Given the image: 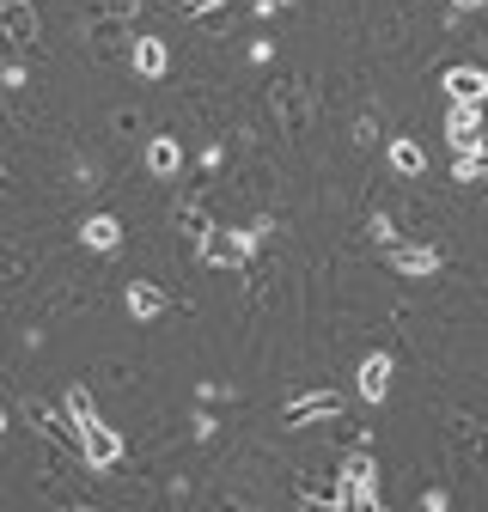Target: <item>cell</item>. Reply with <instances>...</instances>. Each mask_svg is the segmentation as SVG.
<instances>
[{
    "label": "cell",
    "mask_w": 488,
    "mask_h": 512,
    "mask_svg": "<svg viewBox=\"0 0 488 512\" xmlns=\"http://www.w3.org/2000/svg\"><path fill=\"white\" fill-rule=\"evenodd\" d=\"M68 415H74V433H80V458L92 470H110L122 458V439L104 427V415L92 409V391H68Z\"/></svg>",
    "instance_id": "obj_1"
},
{
    "label": "cell",
    "mask_w": 488,
    "mask_h": 512,
    "mask_svg": "<svg viewBox=\"0 0 488 512\" xmlns=\"http://www.w3.org/2000/svg\"><path fill=\"white\" fill-rule=\"evenodd\" d=\"M342 506H379V464L366 445L342 458Z\"/></svg>",
    "instance_id": "obj_2"
},
{
    "label": "cell",
    "mask_w": 488,
    "mask_h": 512,
    "mask_svg": "<svg viewBox=\"0 0 488 512\" xmlns=\"http://www.w3.org/2000/svg\"><path fill=\"white\" fill-rule=\"evenodd\" d=\"M251 256H257V238H251V232L214 226V232L202 238V263H208V269H244Z\"/></svg>",
    "instance_id": "obj_3"
},
{
    "label": "cell",
    "mask_w": 488,
    "mask_h": 512,
    "mask_svg": "<svg viewBox=\"0 0 488 512\" xmlns=\"http://www.w3.org/2000/svg\"><path fill=\"white\" fill-rule=\"evenodd\" d=\"M440 92L452 104H488V68H470V61H458V68L440 74Z\"/></svg>",
    "instance_id": "obj_4"
},
{
    "label": "cell",
    "mask_w": 488,
    "mask_h": 512,
    "mask_svg": "<svg viewBox=\"0 0 488 512\" xmlns=\"http://www.w3.org/2000/svg\"><path fill=\"white\" fill-rule=\"evenodd\" d=\"M446 141H452L458 153H470V147L488 141V116H482V104H452V116H446Z\"/></svg>",
    "instance_id": "obj_5"
},
{
    "label": "cell",
    "mask_w": 488,
    "mask_h": 512,
    "mask_svg": "<svg viewBox=\"0 0 488 512\" xmlns=\"http://www.w3.org/2000/svg\"><path fill=\"white\" fill-rule=\"evenodd\" d=\"M0 37H7L13 49L37 43V7H31V0H0Z\"/></svg>",
    "instance_id": "obj_6"
},
{
    "label": "cell",
    "mask_w": 488,
    "mask_h": 512,
    "mask_svg": "<svg viewBox=\"0 0 488 512\" xmlns=\"http://www.w3.org/2000/svg\"><path fill=\"white\" fill-rule=\"evenodd\" d=\"M354 391H360L366 403H385V397H391V354H366L360 372H354Z\"/></svg>",
    "instance_id": "obj_7"
},
{
    "label": "cell",
    "mask_w": 488,
    "mask_h": 512,
    "mask_svg": "<svg viewBox=\"0 0 488 512\" xmlns=\"http://www.w3.org/2000/svg\"><path fill=\"white\" fill-rule=\"evenodd\" d=\"M391 269L421 281V275H440V250L434 244H391Z\"/></svg>",
    "instance_id": "obj_8"
},
{
    "label": "cell",
    "mask_w": 488,
    "mask_h": 512,
    "mask_svg": "<svg viewBox=\"0 0 488 512\" xmlns=\"http://www.w3.org/2000/svg\"><path fill=\"white\" fill-rule=\"evenodd\" d=\"M147 171H153V177H177V171H183V147H177L171 135H153V141H147Z\"/></svg>",
    "instance_id": "obj_9"
},
{
    "label": "cell",
    "mask_w": 488,
    "mask_h": 512,
    "mask_svg": "<svg viewBox=\"0 0 488 512\" xmlns=\"http://www.w3.org/2000/svg\"><path fill=\"white\" fill-rule=\"evenodd\" d=\"M80 238H86L98 256H110V250L122 244V220H116V214H92V220L80 226Z\"/></svg>",
    "instance_id": "obj_10"
},
{
    "label": "cell",
    "mask_w": 488,
    "mask_h": 512,
    "mask_svg": "<svg viewBox=\"0 0 488 512\" xmlns=\"http://www.w3.org/2000/svg\"><path fill=\"white\" fill-rule=\"evenodd\" d=\"M342 409V397H299L287 403V427H312V421H330Z\"/></svg>",
    "instance_id": "obj_11"
},
{
    "label": "cell",
    "mask_w": 488,
    "mask_h": 512,
    "mask_svg": "<svg viewBox=\"0 0 488 512\" xmlns=\"http://www.w3.org/2000/svg\"><path fill=\"white\" fill-rule=\"evenodd\" d=\"M129 68H135L141 80H159V74H165V43H159V37H141V43L129 49Z\"/></svg>",
    "instance_id": "obj_12"
},
{
    "label": "cell",
    "mask_w": 488,
    "mask_h": 512,
    "mask_svg": "<svg viewBox=\"0 0 488 512\" xmlns=\"http://www.w3.org/2000/svg\"><path fill=\"white\" fill-rule=\"evenodd\" d=\"M159 311H165V293L153 281H129V317H141V324H147V317H159Z\"/></svg>",
    "instance_id": "obj_13"
},
{
    "label": "cell",
    "mask_w": 488,
    "mask_h": 512,
    "mask_svg": "<svg viewBox=\"0 0 488 512\" xmlns=\"http://www.w3.org/2000/svg\"><path fill=\"white\" fill-rule=\"evenodd\" d=\"M391 171H403V177H421V171H427V153H421V141H391Z\"/></svg>",
    "instance_id": "obj_14"
},
{
    "label": "cell",
    "mask_w": 488,
    "mask_h": 512,
    "mask_svg": "<svg viewBox=\"0 0 488 512\" xmlns=\"http://www.w3.org/2000/svg\"><path fill=\"white\" fill-rule=\"evenodd\" d=\"M482 177H488V141L470 147V153H458V183H482Z\"/></svg>",
    "instance_id": "obj_15"
},
{
    "label": "cell",
    "mask_w": 488,
    "mask_h": 512,
    "mask_svg": "<svg viewBox=\"0 0 488 512\" xmlns=\"http://www.w3.org/2000/svg\"><path fill=\"white\" fill-rule=\"evenodd\" d=\"M177 232H190V238H208V232H214V220H208L202 208H177Z\"/></svg>",
    "instance_id": "obj_16"
},
{
    "label": "cell",
    "mask_w": 488,
    "mask_h": 512,
    "mask_svg": "<svg viewBox=\"0 0 488 512\" xmlns=\"http://www.w3.org/2000/svg\"><path fill=\"white\" fill-rule=\"evenodd\" d=\"M452 7H458V13H476V7H488V0H452Z\"/></svg>",
    "instance_id": "obj_17"
},
{
    "label": "cell",
    "mask_w": 488,
    "mask_h": 512,
    "mask_svg": "<svg viewBox=\"0 0 488 512\" xmlns=\"http://www.w3.org/2000/svg\"><path fill=\"white\" fill-rule=\"evenodd\" d=\"M220 7V0H190V13H214Z\"/></svg>",
    "instance_id": "obj_18"
},
{
    "label": "cell",
    "mask_w": 488,
    "mask_h": 512,
    "mask_svg": "<svg viewBox=\"0 0 488 512\" xmlns=\"http://www.w3.org/2000/svg\"><path fill=\"white\" fill-rule=\"evenodd\" d=\"M257 7H263V13H275V7H287V0H257Z\"/></svg>",
    "instance_id": "obj_19"
},
{
    "label": "cell",
    "mask_w": 488,
    "mask_h": 512,
    "mask_svg": "<svg viewBox=\"0 0 488 512\" xmlns=\"http://www.w3.org/2000/svg\"><path fill=\"white\" fill-rule=\"evenodd\" d=\"M0 433H7V415H0Z\"/></svg>",
    "instance_id": "obj_20"
},
{
    "label": "cell",
    "mask_w": 488,
    "mask_h": 512,
    "mask_svg": "<svg viewBox=\"0 0 488 512\" xmlns=\"http://www.w3.org/2000/svg\"><path fill=\"white\" fill-rule=\"evenodd\" d=\"M183 7H190V0H183Z\"/></svg>",
    "instance_id": "obj_21"
}]
</instances>
